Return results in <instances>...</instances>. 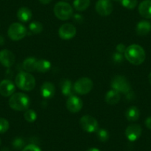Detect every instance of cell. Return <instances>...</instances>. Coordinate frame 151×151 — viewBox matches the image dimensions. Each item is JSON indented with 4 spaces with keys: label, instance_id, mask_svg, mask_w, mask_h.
I'll return each instance as SVG.
<instances>
[{
    "label": "cell",
    "instance_id": "obj_1",
    "mask_svg": "<svg viewBox=\"0 0 151 151\" xmlns=\"http://www.w3.org/2000/svg\"><path fill=\"white\" fill-rule=\"evenodd\" d=\"M124 57L132 65H139L145 62L146 53L142 46L133 44L126 48Z\"/></svg>",
    "mask_w": 151,
    "mask_h": 151
},
{
    "label": "cell",
    "instance_id": "obj_2",
    "mask_svg": "<svg viewBox=\"0 0 151 151\" xmlns=\"http://www.w3.org/2000/svg\"><path fill=\"white\" fill-rule=\"evenodd\" d=\"M9 106L17 111H24L27 110L30 106V98L28 96L22 93H14L10 98Z\"/></svg>",
    "mask_w": 151,
    "mask_h": 151
},
{
    "label": "cell",
    "instance_id": "obj_3",
    "mask_svg": "<svg viewBox=\"0 0 151 151\" xmlns=\"http://www.w3.org/2000/svg\"><path fill=\"white\" fill-rule=\"evenodd\" d=\"M16 85L24 91H30L36 86V80L31 74L27 72H20L16 76Z\"/></svg>",
    "mask_w": 151,
    "mask_h": 151
},
{
    "label": "cell",
    "instance_id": "obj_4",
    "mask_svg": "<svg viewBox=\"0 0 151 151\" xmlns=\"http://www.w3.org/2000/svg\"><path fill=\"white\" fill-rule=\"evenodd\" d=\"M54 14L59 19L65 21L73 17V10L70 4L65 2H59L55 5L53 8Z\"/></svg>",
    "mask_w": 151,
    "mask_h": 151
},
{
    "label": "cell",
    "instance_id": "obj_5",
    "mask_svg": "<svg viewBox=\"0 0 151 151\" xmlns=\"http://www.w3.org/2000/svg\"><path fill=\"white\" fill-rule=\"evenodd\" d=\"M8 34L13 41H19L27 35V29L21 23H13L8 28Z\"/></svg>",
    "mask_w": 151,
    "mask_h": 151
},
{
    "label": "cell",
    "instance_id": "obj_6",
    "mask_svg": "<svg viewBox=\"0 0 151 151\" xmlns=\"http://www.w3.org/2000/svg\"><path fill=\"white\" fill-rule=\"evenodd\" d=\"M111 87L113 88V90L124 94L129 93L131 91L130 83L123 76H116L112 79Z\"/></svg>",
    "mask_w": 151,
    "mask_h": 151
},
{
    "label": "cell",
    "instance_id": "obj_7",
    "mask_svg": "<svg viewBox=\"0 0 151 151\" xmlns=\"http://www.w3.org/2000/svg\"><path fill=\"white\" fill-rule=\"evenodd\" d=\"M93 83L89 78L83 77L78 79L74 84V91L79 95H86L93 89Z\"/></svg>",
    "mask_w": 151,
    "mask_h": 151
},
{
    "label": "cell",
    "instance_id": "obj_8",
    "mask_svg": "<svg viewBox=\"0 0 151 151\" xmlns=\"http://www.w3.org/2000/svg\"><path fill=\"white\" fill-rule=\"evenodd\" d=\"M81 127L83 130L88 133H94L99 129V124L95 118L90 115H85L80 119L79 121Z\"/></svg>",
    "mask_w": 151,
    "mask_h": 151
},
{
    "label": "cell",
    "instance_id": "obj_9",
    "mask_svg": "<svg viewBox=\"0 0 151 151\" xmlns=\"http://www.w3.org/2000/svg\"><path fill=\"white\" fill-rule=\"evenodd\" d=\"M113 3L110 0H98L96 3V11L101 17H107L113 12Z\"/></svg>",
    "mask_w": 151,
    "mask_h": 151
},
{
    "label": "cell",
    "instance_id": "obj_10",
    "mask_svg": "<svg viewBox=\"0 0 151 151\" xmlns=\"http://www.w3.org/2000/svg\"><path fill=\"white\" fill-rule=\"evenodd\" d=\"M76 34V29L75 26L70 23L62 24L59 29V37L64 40H69L73 39Z\"/></svg>",
    "mask_w": 151,
    "mask_h": 151
},
{
    "label": "cell",
    "instance_id": "obj_11",
    "mask_svg": "<svg viewBox=\"0 0 151 151\" xmlns=\"http://www.w3.org/2000/svg\"><path fill=\"white\" fill-rule=\"evenodd\" d=\"M66 106L68 110L70 113H76L82 110V106H83V102H82V99L78 96L71 95L68 98V99L67 100Z\"/></svg>",
    "mask_w": 151,
    "mask_h": 151
},
{
    "label": "cell",
    "instance_id": "obj_12",
    "mask_svg": "<svg viewBox=\"0 0 151 151\" xmlns=\"http://www.w3.org/2000/svg\"><path fill=\"white\" fill-rule=\"evenodd\" d=\"M142 133V127L139 124H132L125 130V136L130 142H135L139 139Z\"/></svg>",
    "mask_w": 151,
    "mask_h": 151
},
{
    "label": "cell",
    "instance_id": "obj_13",
    "mask_svg": "<svg viewBox=\"0 0 151 151\" xmlns=\"http://www.w3.org/2000/svg\"><path fill=\"white\" fill-rule=\"evenodd\" d=\"M15 62V56L9 50L4 49L0 51V63L5 68H10Z\"/></svg>",
    "mask_w": 151,
    "mask_h": 151
},
{
    "label": "cell",
    "instance_id": "obj_14",
    "mask_svg": "<svg viewBox=\"0 0 151 151\" xmlns=\"http://www.w3.org/2000/svg\"><path fill=\"white\" fill-rule=\"evenodd\" d=\"M16 90L15 85L8 79H5L0 82V94L5 97L11 96Z\"/></svg>",
    "mask_w": 151,
    "mask_h": 151
},
{
    "label": "cell",
    "instance_id": "obj_15",
    "mask_svg": "<svg viewBox=\"0 0 151 151\" xmlns=\"http://www.w3.org/2000/svg\"><path fill=\"white\" fill-rule=\"evenodd\" d=\"M40 93L45 99H50L55 95L56 88L53 83L50 82H45L42 84L40 88Z\"/></svg>",
    "mask_w": 151,
    "mask_h": 151
},
{
    "label": "cell",
    "instance_id": "obj_16",
    "mask_svg": "<svg viewBox=\"0 0 151 151\" xmlns=\"http://www.w3.org/2000/svg\"><path fill=\"white\" fill-rule=\"evenodd\" d=\"M139 13L145 19H151V0H144L139 5Z\"/></svg>",
    "mask_w": 151,
    "mask_h": 151
},
{
    "label": "cell",
    "instance_id": "obj_17",
    "mask_svg": "<svg viewBox=\"0 0 151 151\" xmlns=\"http://www.w3.org/2000/svg\"><path fill=\"white\" fill-rule=\"evenodd\" d=\"M136 33L139 36H145L151 31V23L147 20L140 21L136 25Z\"/></svg>",
    "mask_w": 151,
    "mask_h": 151
},
{
    "label": "cell",
    "instance_id": "obj_18",
    "mask_svg": "<svg viewBox=\"0 0 151 151\" xmlns=\"http://www.w3.org/2000/svg\"><path fill=\"white\" fill-rule=\"evenodd\" d=\"M120 99H121L120 93L115 91V90H111V91H109L106 93L104 99H105V101L108 104L114 105V104H117L120 101Z\"/></svg>",
    "mask_w": 151,
    "mask_h": 151
},
{
    "label": "cell",
    "instance_id": "obj_19",
    "mask_svg": "<svg viewBox=\"0 0 151 151\" xmlns=\"http://www.w3.org/2000/svg\"><path fill=\"white\" fill-rule=\"evenodd\" d=\"M17 18L22 22H27L32 18V12L28 8L22 7L17 11Z\"/></svg>",
    "mask_w": 151,
    "mask_h": 151
},
{
    "label": "cell",
    "instance_id": "obj_20",
    "mask_svg": "<svg viewBox=\"0 0 151 151\" xmlns=\"http://www.w3.org/2000/svg\"><path fill=\"white\" fill-rule=\"evenodd\" d=\"M125 116L128 121L136 122L140 116V111L138 107L132 106L127 110L125 113Z\"/></svg>",
    "mask_w": 151,
    "mask_h": 151
},
{
    "label": "cell",
    "instance_id": "obj_21",
    "mask_svg": "<svg viewBox=\"0 0 151 151\" xmlns=\"http://www.w3.org/2000/svg\"><path fill=\"white\" fill-rule=\"evenodd\" d=\"M51 68V63L45 59L37 60L36 66V70L40 73H46Z\"/></svg>",
    "mask_w": 151,
    "mask_h": 151
},
{
    "label": "cell",
    "instance_id": "obj_22",
    "mask_svg": "<svg viewBox=\"0 0 151 151\" xmlns=\"http://www.w3.org/2000/svg\"><path fill=\"white\" fill-rule=\"evenodd\" d=\"M37 60L34 57H28L23 62V68L27 73L33 72L36 70Z\"/></svg>",
    "mask_w": 151,
    "mask_h": 151
},
{
    "label": "cell",
    "instance_id": "obj_23",
    "mask_svg": "<svg viewBox=\"0 0 151 151\" xmlns=\"http://www.w3.org/2000/svg\"><path fill=\"white\" fill-rule=\"evenodd\" d=\"M61 91L64 96H70L72 93V83L68 79H62L60 84Z\"/></svg>",
    "mask_w": 151,
    "mask_h": 151
},
{
    "label": "cell",
    "instance_id": "obj_24",
    "mask_svg": "<svg viewBox=\"0 0 151 151\" xmlns=\"http://www.w3.org/2000/svg\"><path fill=\"white\" fill-rule=\"evenodd\" d=\"M91 5V0H74L73 7L76 11H84Z\"/></svg>",
    "mask_w": 151,
    "mask_h": 151
},
{
    "label": "cell",
    "instance_id": "obj_25",
    "mask_svg": "<svg viewBox=\"0 0 151 151\" xmlns=\"http://www.w3.org/2000/svg\"><path fill=\"white\" fill-rule=\"evenodd\" d=\"M29 30L32 34H39L43 30V25L38 21H33L29 24Z\"/></svg>",
    "mask_w": 151,
    "mask_h": 151
},
{
    "label": "cell",
    "instance_id": "obj_26",
    "mask_svg": "<svg viewBox=\"0 0 151 151\" xmlns=\"http://www.w3.org/2000/svg\"><path fill=\"white\" fill-rule=\"evenodd\" d=\"M24 117L26 121L32 123L36 121V118H37V114L33 110L27 109V110H25V113H24Z\"/></svg>",
    "mask_w": 151,
    "mask_h": 151
},
{
    "label": "cell",
    "instance_id": "obj_27",
    "mask_svg": "<svg viewBox=\"0 0 151 151\" xmlns=\"http://www.w3.org/2000/svg\"><path fill=\"white\" fill-rule=\"evenodd\" d=\"M96 133L97 138H98V139L100 142H105L109 139V133L105 129H98Z\"/></svg>",
    "mask_w": 151,
    "mask_h": 151
},
{
    "label": "cell",
    "instance_id": "obj_28",
    "mask_svg": "<svg viewBox=\"0 0 151 151\" xmlns=\"http://www.w3.org/2000/svg\"><path fill=\"white\" fill-rule=\"evenodd\" d=\"M122 5L127 9H134L138 3V0H120Z\"/></svg>",
    "mask_w": 151,
    "mask_h": 151
},
{
    "label": "cell",
    "instance_id": "obj_29",
    "mask_svg": "<svg viewBox=\"0 0 151 151\" xmlns=\"http://www.w3.org/2000/svg\"><path fill=\"white\" fill-rule=\"evenodd\" d=\"M13 147L16 150H22L24 147V141L22 138H16L12 143Z\"/></svg>",
    "mask_w": 151,
    "mask_h": 151
},
{
    "label": "cell",
    "instance_id": "obj_30",
    "mask_svg": "<svg viewBox=\"0 0 151 151\" xmlns=\"http://www.w3.org/2000/svg\"><path fill=\"white\" fill-rule=\"evenodd\" d=\"M9 129V122L4 118H0V133H4Z\"/></svg>",
    "mask_w": 151,
    "mask_h": 151
},
{
    "label": "cell",
    "instance_id": "obj_31",
    "mask_svg": "<svg viewBox=\"0 0 151 151\" xmlns=\"http://www.w3.org/2000/svg\"><path fill=\"white\" fill-rule=\"evenodd\" d=\"M22 151H42V150L36 145L31 144L24 147Z\"/></svg>",
    "mask_w": 151,
    "mask_h": 151
},
{
    "label": "cell",
    "instance_id": "obj_32",
    "mask_svg": "<svg viewBox=\"0 0 151 151\" xmlns=\"http://www.w3.org/2000/svg\"><path fill=\"white\" fill-rule=\"evenodd\" d=\"M113 60L115 61L117 63H120V62H122L124 60V57L122 56V53H118V52H116L113 56Z\"/></svg>",
    "mask_w": 151,
    "mask_h": 151
},
{
    "label": "cell",
    "instance_id": "obj_33",
    "mask_svg": "<svg viewBox=\"0 0 151 151\" xmlns=\"http://www.w3.org/2000/svg\"><path fill=\"white\" fill-rule=\"evenodd\" d=\"M127 47H125V46H124V45L123 44H119L118 45L116 46V50L118 53H122L125 52V50Z\"/></svg>",
    "mask_w": 151,
    "mask_h": 151
},
{
    "label": "cell",
    "instance_id": "obj_34",
    "mask_svg": "<svg viewBox=\"0 0 151 151\" xmlns=\"http://www.w3.org/2000/svg\"><path fill=\"white\" fill-rule=\"evenodd\" d=\"M73 19H74V21L76 22L82 23V22H83L84 19H83V17H82V15L77 14H75V15L73 16Z\"/></svg>",
    "mask_w": 151,
    "mask_h": 151
},
{
    "label": "cell",
    "instance_id": "obj_35",
    "mask_svg": "<svg viewBox=\"0 0 151 151\" xmlns=\"http://www.w3.org/2000/svg\"><path fill=\"white\" fill-rule=\"evenodd\" d=\"M145 126L147 127L149 130H151V116L147 117L145 120Z\"/></svg>",
    "mask_w": 151,
    "mask_h": 151
},
{
    "label": "cell",
    "instance_id": "obj_36",
    "mask_svg": "<svg viewBox=\"0 0 151 151\" xmlns=\"http://www.w3.org/2000/svg\"><path fill=\"white\" fill-rule=\"evenodd\" d=\"M40 3H42V5H47V4L50 3L52 0H39Z\"/></svg>",
    "mask_w": 151,
    "mask_h": 151
},
{
    "label": "cell",
    "instance_id": "obj_37",
    "mask_svg": "<svg viewBox=\"0 0 151 151\" xmlns=\"http://www.w3.org/2000/svg\"><path fill=\"white\" fill-rule=\"evenodd\" d=\"M87 151H100L98 148H96V147H91L90 149H88Z\"/></svg>",
    "mask_w": 151,
    "mask_h": 151
},
{
    "label": "cell",
    "instance_id": "obj_38",
    "mask_svg": "<svg viewBox=\"0 0 151 151\" xmlns=\"http://www.w3.org/2000/svg\"><path fill=\"white\" fill-rule=\"evenodd\" d=\"M4 44V39L2 37V36H0V45Z\"/></svg>",
    "mask_w": 151,
    "mask_h": 151
},
{
    "label": "cell",
    "instance_id": "obj_39",
    "mask_svg": "<svg viewBox=\"0 0 151 151\" xmlns=\"http://www.w3.org/2000/svg\"><path fill=\"white\" fill-rule=\"evenodd\" d=\"M148 79H149V82H150V85H151V72H150V73L149 74V76H148Z\"/></svg>",
    "mask_w": 151,
    "mask_h": 151
},
{
    "label": "cell",
    "instance_id": "obj_40",
    "mask_svg": "<svg viewBox=\"0 0 151 151\" xmlns=\"http://www.w3.org/2000/svg\"><path fill=\"white\" fill-rule=\"evenodd\" d=\"M114 1H119L120 2V0H114Z\"/></svg>",
    "mask_w": 151,
    "mask_h": 151
},
{
    "label": "cell",
    "instance_id": "obj_41",
    "mask_svg": "<svg viewBox=\"0 0 151 151\" xmlns=\"http://www.w3.org/2000/svg\"><path fill=\"white\" fill-rule=\"evenodd\" d=\"M0 145H1V139H0Z\"/></svg>",
    "mask_w": 151,
    "mask_h": 151
}]
</instances>
